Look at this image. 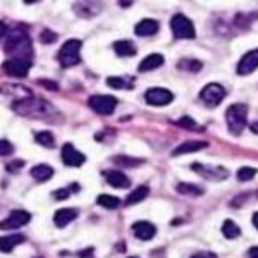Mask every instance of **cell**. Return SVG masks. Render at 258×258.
<instances>
[{"instance_id":"cell-23","label":"cell","mask_w":258,"mask_h":258,"mask_svg":"<svg viewBox=\"0 0 258 258\" xmlns=\"http://www.w3.org/2000/svg\"><path fill=\"white\" fill-rule=\"evenodd\" d=\"M148 193H150V189L147 186H140V188H136L135 191H131V193L127 195L126 205H136V203L143 202V200L148 197Z\"/></svg>"},{"instance_id":"cell-16","label":"cell","mask_w":258,"mask_h":258,"mask_svg":"<svg viewBox=\"0 0 258 258\" xmlns=\"http://www.w3.org/2000/svg\"><path fill=\"white\" fill-rule=\"evenodd\" d=\"M159 23H157L155 19H143L140 21L138 24H136L135 28V33L138 36H153L159 33Z\"/></svg>"},{"instance_id":"cell-12","label":"cell","mask_w":258,"mask_h":258,"mask_svg":"<svg viewBox=\"0 0 258 258\" xmlns=\"http://www.w3.org/2000/svg\"><path fill=\"white\" fill-rule=\"evenodd\" d=\"M30 219H31V215L28 214V212L14 210V212H11L9 217L2 222V229H6V231L7 229H19V227L26 226V224L30 222Z\"/></svg>"},{"instance_id":"cell-41","label":"cell","mask_w":258,"mask_h":258,"mask_svg":"<svg viewBox=\"0 0 258 258\" xmlns=\"http://www.w3.org/2000/svg\"><path fill=\"white\" fill-rule=\"evenodd\" d=\"M119 6L120 7H129V6H131V2H119Z\"/></svg>"},{"instance_id":"cell-1","label":"cell","mask_w":258,"mask_h":258,"mask_svg":"<svg viewBox=\"0 0 258 258\" xmlns=\"http://www.w3.org/2000/svg\"><path fill=\"white\" fill-rule=\"evenodd\" d=\"M12 109L21 115H26V117H45V115L52 112V107L47 102L38 98L18 100V102H14Z\"/></svg>"},{"instance_id":"cell-5","label":"cell","mask_w":258,"mask_h":258,"mask_svg":"<svg viewBox=\"0 0 258 258\" xmlns=\"http://www.w3.org/2000/svg\"><path fill=\"white\" fill-rule=\"evenodd\" d=\"M170 30L177 40H193L197 36L193 23L182 14H176L170 19Z\"/></svg>"},{"instance_id":"cell-33","label":"cell","mask_w":258,"mask_h":258,"mask_svg":"<svg viewBox=\"0 0 258 258\" xmlns=\"http://www.w3.org/2000/svg\"><path fill=\"white\" fill-rule=\"evenodd\" d=\"M12 152H14L12 145H11L7 140H2V148H0V155H2V157H7V155H11Z\"/></svg>"},{"instance_id":"cell-4","label":"cell","mask_w":258,"mask_h":258,"mask_svg":"<svg viewBox=\"0 0 258 258\" xmlns=\"http://www.w3.org/2000/svg\"><path fill=\"white\" fill-rule=\"evenodd\" d=\"M81 40H68L60 47L59 52V62L62 68H73L78 66L81 60Z\"/></svg>"},{"instance_id":"cell-40","label":"cell","mask_w":258,"mask_h":258,"mask_svg":"<svg viewBox=\"0 0 258 258\" xmlns=\"http://www.w3.org/2000/svg\"><path fill=\"white\" fill-rule=\"evenodd\" d=\"M253 226L258 229V212L256 214H253Z\"/></svg>"},{"instance_id":"cell-36","label":"cell","mask_w":258,"mask_h":258,"mask_svg":"<svg viewBox=\"0 0 258 258\" xmlns=\"http://www.w3.org/2000/svg\"><path fill=\"white\" fill-rule=\"evenodd\" d=\"M69 195L71 193L68 189H59V191H55V193H53V197H55L57 200H62V198H68Z\"/></svg>"},{"instance_id":"cell-13","label":"cell","mask_w":258,"mask_h":258,"mask_svg":"<svg viewBox=\"0 0 258 258\" xmlns=\"http://www.w3.org/2000/svg\"><path fill=\"white\" fill-rule=\"evenodd\" d=\"M193 170L202 174V177L210 179V181H222L229 176V172L224 167H210V165H202V164H195Z\"/></svg>"},{"instance_id":"cell-30","label":"cell","mask_w":258,"mask_h":258,"mask_svg":"<svg viewBox=\"0 0 258 258\" xmlns=\"http://www.w3.org/2000/svg\"><path fill=\"white\" fill-rule=\"evenodd\" d=\"M107 85L115 90H124V88H131L133 86L131 83H127V80H124V78H115V76L107 78Z\"/></svg>"},{"instance_id":"cell-2","label":"cell","mask_w":258,"mask_h":258,"mask_svg":"<svg viewBox=\"0 0 258 258\" xmlns=\"http://www.w3.org/2000/svg\"><path fill=\"white\" fill-rule=\"evenodd\" d=\"M4 50L12 53L14 59H24L31 62V41L24 35H12L4 40Z\"/></svg>"},{"instance_id":"cell-6","label":"cell","mask_w":258,"mask_h":258,"mask_svg":"<svg viewBox=\"0 0 258 258\" xmlns=\"http://www.w3.org/2000/svg\"><path fill=\"white\" fill-rule=\"evenodd\" d=\"M88 105L100 115H110L117 107V98L112 95H93L88 98Z\"/></svg>"},{"instance_id":"cell-39","label":"cell","mask_w":258,"mask_h":258,"mask_svg":"<svg viewBox=\"0 0 258 258\" xmlns=\"http://www.w3.org/2000/svg\"><path fill=\"white\" fill-rule=\"evenodd\" d=\"M251 131H253V135H258V120L251 124Z\"/></svg>"},{"instance_id":"cell-3","label":"cell","mask_w":258,"mask_h":258,"mask_svg":"<svg viewBox=\"0 0 258 258\" xmlns=\"http://www.w3.org/2000/svg\"><path fill=\"white\" fill-rule=\"evenodd\" d=\"M246 117H248V107L243 103H234L231 105L226 112V120H227V127L232 135L239 136L241 133L246 127Z\"/></svg>"},{"instance_id":"cell-35","label":"cell","mask_w":258,"mask_h":258,"mask_svg":"<svg viewBox=\"0 0 258 258\" xmlns=\"http://www.w3.org/2000/svg\"><path fill=\"white\" fill-rule=\"evenodd\" d=\"M24 165V162L23 160H14V164H9L7 165V170H11V172H16L19 167H23Z\"/></svg>"},{"instance_id":"cell-21","label":"cell","mask_w":258,"mask_h":258,"mask_svg":"<svg viewBox=\"0 0 258 258\" xmlns=\"http://www.w3.org/2000/svg\"><path fill=\"white\" fill-rule=\"evenodd\" d=\"M31 176H33V179H36L38 182H45V181H48V179L53 176V169L50 167V165H47V164L35 165V167L31 169Z\"/></svg>"},{"instance_id":"cell-29","label":"cell","mask_w":258,"mask_h":258,"mask_svg":"<svg viewBox=\"0 0 258 258\" xmlns=\"http://www.w3.org/2000/svg\"><path fill=\"white\" fill-rule=\"evenodd\" d=\"M35 140H36V143H40L41 147H45V148L53 145V136H52V133H48V131L35 133Z\"/></svg>"},{"instance_id":"cell-11","label":"cell","mask_w":258,"mask_h":258,"mask_svg":"<svg viewBox=\"0 0 258 258\" xmlns=\"http://www.w3.org/2000/svg\"><path fill=\"white\" fill-rule=\"evenodd\" d=\"M258 69V48L256 50H249L248 53H244L241 57L239 64H238V74L241 76H246V74H251L253 71Z\"/></svg>"},{"instance_id":"cell-8","label":"cell","mask_w":258,"mask_h":258,"mask_svg":"<svg viewBox=\"0 0 258 258\" xmlns=\"http://www.w3.org/2000/svg\"><path fill=\"white\" fill-rule=\"evenodd\" d=\"M145 100H147L150 105L164 107V105H169L174 100V93L165 88H150L147 90V93H145Z\"/></svg>"},{"instance_id":"cell-17","label":"cell","mask_w":258,"mask_h":258,"mask_svg":"<svg viewBox=\"0 0 258 258\" xmlns=\"http://www.w3.org/2000/svg\"><path fill=\"white\" fill-rule=\"evenodd\" d=\"M78 217V210L76 209H60L55 212L53 215V222L57 227H66Z\"/></svg>"},{"instance_id":"cell-26","label":"cell","mask_w":258,"mask_h":258,"mask_svg":"<svg viewBox=\"0 0 258 258\" xmlns=\"http://www.w3.org/2000/svg\"><path fill=\"white\" fill-rule=\"evenodd\" d=\"M203 64L200 60H195V59H182L179 62V69L181 71H189V73H198L202 71Z\"/></svg>"},{"instance_id":"cell-28","label":"cell","mask_w":258,"mask_h":258,"mask_svg":"<svg viewBox=\"0 0 258 258\" xmlns=\"http://www.w3.org/2000/svg\"><path fill=\"white\" fill-rule=\"evenodd\" d=\"M114 162L117 165H120V167H138V165L143 164V160L141 159H131V157H124V155L115 157Z\"/></svg>"},{"instance_id":"cell-24","label":"cell","mask_w":258,"mask_h":258,"mask_svg":"<svg viewBox=\"0 0 258 258\" xmlns=\"http://www.w3.org/2000/svg\"><path fill=\"white\" fill-rule=\"evenodd\" d=\"M222 234L226 236L227 239H236L241 236V229L238 227V224L232 222V220H226L222 224Z\"/></svg>"},{"instance_id":"cell-20","label":"cell","mask_w":258,"mask_h":258,"mask_svg":"<svg viewBox=\"0 0 258 258\" xmlns=\"http://www.w3.org/2000/svg\"><path fill=\"white\" fill-rule=\"evenodd\" d=\"M114 50L119 57H133L136 55V47L129 40H119L114 43Z\"/></svg>"},{"instance_id":"cell-32","label":"cell","mask_w":258,"mask_h":258,"mask_svg":"<svg viewBox=\"0 0 258 258\" xmlns=\"http://www.w3.org/2000/svg\"><path fill=\"white\" fill-rule=\"evenodd\" d=\"M40 40L43 41V43H53V41L57 40V35H55V33H52L50 30H45L43 33H41Z\"/></svg>"},{"instance_id":"cell-31","label":"cell","mask_w":258,"mask_h":258,"mask_svg":"<svg viewBox=\"0 0 258 258\" xmlns=\"http://www.w3.org/2000/svg\"><path fill=\"white\" fill-rule=\"evenodd\" d=\"M255 176H256V169H253V167H241L238 170L239 181H251Z\"/></svg>"},{"instance_id":"cell-34","label":"cell","mask_w":258,"mask_h":258,"mask_svg":"<svg viewBox=\"0 0 258 258\" xmlns=\"http://www.w3.org/2000/svg\"><path fill=\"white\" fill-rule=\"evenodd\" d=\"M177 126L195 129V127H197V124H195V120L191 119V117H182V119H179V120H177Z\"/></svg>"},{"instance_id":"cell-7","label":"cell","mask_w":258,"mask_h":258,"mask_svg":"<svg viewBox=\"0 0 258 258\" xmlns=\"http://www.w3.org/2000/svg\"><path fill=\"white\" fill-rule=\"evenodd\" d=\"M200 98L205 102L207 107H217L224 98H226V88L222 85H217V83H210L200 93Z\"/></svg>"},{"instance_id":"cell-18","label":"cell","mask_w":258,"mask_h":258,"mask_svg":"<svg viewBox=\"0 0 258 258\" xmlns=\"http://www.w3.org/2000/svg\"><path fill=\"white\" fill-rule=\"evenodd\" d=\"M164 55H160V53H152V55H148V57H145L143 60H141V64H140V73H148V71H155V69H159L160 66H164Z\"/></svg>"},{"instance_id":"cell-43","label":"cell","mask_w":258,"mask_h":258,"mask_svg":"<svg viewBox=\"0 0 258 258\" xmlns=\"http://www.w3.org/2000/svg\"><path fill=\"white\" fill-rule=\"evenodd\" d=\"M133 258H136V256H133Z\"/></svg>"},{"instance_id":"cell-38","label":"cell","mask_w":258,"mask_h":258,"mask_svg":"<svg viewBox=\"0 0 258 258\" xmlns=\"http://www.w3.org/2000/svg\"><path fill=\"white\" fill-rule=\"evenodd\" d=\"M246 258H258V246H253L248 249V256Z\"/></svg>"},{"instance_id":"cell-42","label":"cell","mask_w":258,"mask_h":258,"mask_svg":"<svg viewBox=\"0 0 258 258\" xmlns=\"http://www.w3.org/2000/svg\"><path fill=\"white\" fill-rule=\"evenodd\" d=\"M36 258H40V256H36Z\"/></svg>"},{"instance_id":"cell-9","label":"cell","mask_w":258,"mask_h":258,"mask_svg":"<svg viewBox=\"0 0 258 258\" xmlns=\"http://www.w3.org/2000/svg\"><path fill=\"white\" fill-rule=\"evenodd\" d=\"M4 69L9 76H14V78H24L28 76L31 69V62L30 60H24V59H14L12 57L11 60L4 62Z\"/></svg>"},{"instance_id":"cell-10","label":"cell","mask_w":258,"mask_h":258,"mask_svg":"<svg viewBox=\"0 0 258 258\" xmlns=\"http://www.w3.org/2000/svg\"><path fill=\"white\" fill-rule=\"evenodd\" d=\"M85 160H86V157L83 155L81 152H78L71 143H66L64 147H62V162H64L66 165H69V167H81V165L85 164Z\"/></svg>"},{"instance_id":"cell-19","label":"cell","mask_w":258,"mask_h":258,"mask_svg":"<svg viewBox=\"0 0 258 258\" xmlns=\"http://www.w3.org/2000/svg\"><path fill=\"white\" fill-rule=\"evenodd\" d=\"M209 143L207 141H186V143L179 145V147L174 150L172 155H184V153H195V152H200V150L207 148Z\"/></svg>"},{"instance_id":"cell-25","label":"cell","mask_w":258,"mask_h":258,"mask_svg":"<svg viewBox=\"0 0 258 258\" xmlns=\"http://www.w3.org/2000/svg\"><path fill=\"white\" fill-rule=\"evenodd\" d=\"M97 203L100 207H103V209L114 210V209H117V207L120 205V200L112 197V195H100V197L97 198Z\"/></svg>"},{"instance_id":"cell-37","label":"cell","mask_w":258,"mask_h":258,"mask_svg":"<svg viewBox=\"0 0 258 258\" xmlns=\"http://www.w3.org/2000/svg\"><path fill=\"white\" fill-rule=\"evenodd\" d=\"M193 258H217V255H214L210 251H203V253H197Z\"/></svg>"},{"instance_id":"cell-14","label":"cell","mask_w":258,"mask_h":258,"mask_svg":"<svg viewBox=\"0 0 258 258\" xmlns=\"http://www.w3.org/2000/svg\"><path fill=\"white\" fill-rule=\"evenodd\" d=\"M133 232L141 241H148L157 234V227L153 224L147 222V220H140V222L133 224Z\"/></svg>"},{"instance_id":"cell-15","label":"cell","mask_w":258,"mask_h":258,"mask_svg":"<svg viewBox=\"0 0 258 258\" xmlns=\"http://www.w3.org/2000/svg\"><path fill=\"white\" fill-rule=\"evenodd\" d=\"M103 176H105L107 182H109L110 186H114V188H129V186H131V181H129L127 176H124L120 170H105Z\"/></svg>"},{"instance_id":"cell-27","label":"cell","mask_w":258,"mask_h":258,"mask_svg":"<svg viewBox=\"0 0 258 258\" xmlns=\"http://www.w3.org/2000/svg\"><path fill=\"white\" fill-rule=\"evenodd\" d=\"M177 191L181 195H191V197H200V195H203V189H200L198 186H195V184H188V182H181V184L177 186Z\"/></svg>"},{"instance_id":"cell-22","label":"cell","mask_w":258,"mask_h":258,"mask_svg":"<svg viewBox=\"0 0 258 258\" xmlns=\"http://www.w3.org/2000/svg\"><path fill=\"white\" fill-rule=\"evenodd\" d=\"M24 241H26V238H24L23 234H11V236H4L2 238V241H0V243H2V251L4 253H9L11 249H14L16 246H18V244H23Z\"/></svg>"}]
</instances>
